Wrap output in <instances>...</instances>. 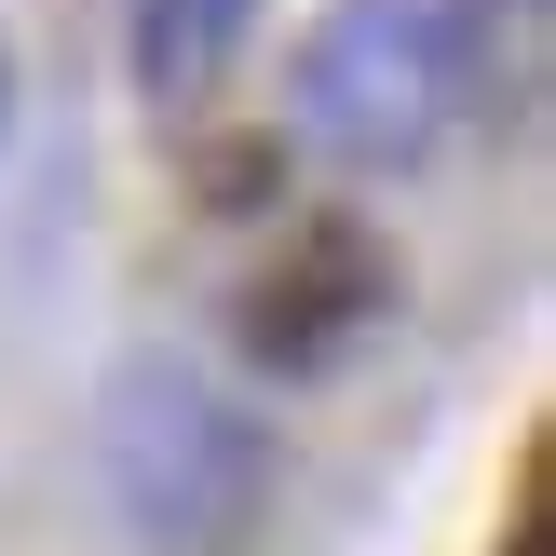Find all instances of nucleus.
Listing matches in <instances>:
<instances>
[{
    "instance_id": "1",
    "label": "nucleus",
    "mask_w": 556,
    "mask_h": 556,
    "mask_svg": "<svg viewBox=\"0 0 556 556\" xmlns=\"http://www.w3.org/2000/svg\"><path fill=\"white\" fill-rule=\"evenodd\" d=\"M489 27L462 0H326V27L299 41V123L340 163H421L434 136L476 109Z\"/></svg>"
},
{
    "instance_id": "2",
    "label": "nucleus",
    "mask_w": 556,
    "mask_h": 556,
    "mask_svg": "<svg viewBox=\"0 0 556 556\" xmlns=\"http://www.w3.org/2000/svg\"><path fill=\"white\" fill-rule=\"evenodd\" d=\"M109 503L150 556H231L271 516V434L190 367H123L109 394Z\"/></svg>"
},
{
    "instance_id": "5",
    "label": "nucleus",
    "mask_w": 556,
    "mask_h": 556,
    "mask_svg": "<svg viewBox=\"0 0 556 556\" xmlns=\"http://www.w3.org/2000/svg\"><path fill=\"white\" fill-rule=\"evenodd\" d=\"M516 556H556V543H543V530H530V543H516Z\"/></svg>"
},
{
    "instance_id": "3",
    "label": "nucleus",
    "mask_w": 556,
    "mask_h": 556,
    "mask_svg": "<svg viewBox=\"0 0 556 556\" xmlns=\"http://www.w3.org/2000/svg\"><path fill=\"white\" fill-rule=\"evenodd\" d=\"M380 299H394V258H380L367 217H299L286 258L258 271V299H244V353L258 367H340L353 340L380 326Z\"/></svg>"
},
{
    "instance_id": "4",
    "label": "nucleus",
    "mask_w": 556,
    "mask_h": 556,
    "mask_svg": "<svg viewBox=\"0 0 556 556\" xmlns=\"http://www.w3.org/2000/svg\"><path fill=\"white\" fill-rule=\"evenodd\" d=\"M244 27H258V0H136V96L150 109H204L231 81Z\"/></svg>"
}]
</instances>
